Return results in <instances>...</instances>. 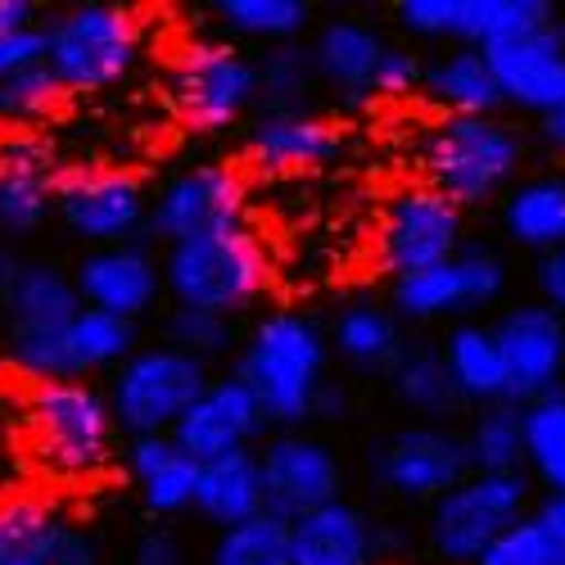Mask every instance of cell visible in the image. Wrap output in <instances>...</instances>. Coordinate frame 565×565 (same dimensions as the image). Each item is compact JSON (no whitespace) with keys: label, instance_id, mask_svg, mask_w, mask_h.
Masks as SVG:
<instances>
[{"label":"cell","instance_id":"obj_1","mask_svg":"<svg viewBox=\"0 0 565 565\" xmlns=\"http://www.w3.org/2000/svg\"><path fill=\"white\" fill-rule=\"evenodd\" d=\"M326 362H331V344L321 326L295 308H280L249 331L235 362V381L254 394L267 426L299 430L303 420H312V403L326 385Z\"/></svg>","mask_w":565,"mask_h":565},{"label":"cell","instance_id":"obj_2","mask_svg":"<svg viewBox=\"0 0 565 565\" xmlns=\"http://www.w3.org/2000/svg\"><path fill=\"white\" fill-rule=\"evenodd\" d=\"M159 271L172 308L213 312V317L245 312L267 290V254L245 222L168 245Z\"/></svg>","mask_w":565,"mask_h":565},{"label":"cell","instance_id":"obj_3","mask_svg":"<svg viewBox=\"0 0 565 565\" xmlns=\"http://www.w3.org/2000/svg\"><path fill=\"white\" fill-rule=\"evenodd\" d=\"M525 163V140L502 118H439L420 146L430 191L457 209H476L511 191Z\"/></svg>","mask_w":565,"mask_h":565},{"label":"cell","instance_id":"obj_4","mask_svg":"<svg viewBox=\"0 0 565 565\" xmlns=\"http://www.w3.org/2000/svg\"><path fill=\"white\" fill-rule=\"evenodd\" d=\"M146 51V28L127 6L86 0L45 23V68L64 90H105L122 82Z\"/></svg>","mask_w":565,"mask_h":565},{"label":"cell","instance_id":"obj_5","mask_svg":"<svg viewBox=\"0 0 565 565\" xmlns=\"http://www.w3.org/2000/svg\"><path fill=\"white\" fill-rule=\"evenodd\" d=\"M28 416L41 461L64 480L96 476L114 457L118 426L105 390H96L90 381H36Z\"/></svg>","mask_w":565,"mask_h":565},{"label":"cell","instance_id":"obj_6","mask_svg":"<svg viewBox=\"0 0 565 565\" xmlns=\"http://www.w3.org/2000/svg\"><path fill=\"white\" fill-rule=\"evenodd\" d=\"M209 362L181 353L172 344H146L136 349L109 381V412L114 426L131 439L140 435H172V426L185 416L204 390H209Z\"/></svg>","mask_w":565,"mask_h":565},{"label":"cell","instance_id":"obj_7","mask_svg":"<svg viewBox=\"0 0 565 565\" xmlns=\"http://www.w3.org/2000/svg\"><path fill=\"white\" fill-rule=\"evenodd\" d=\"M0 308L10 317L14 362L36 381H64V331L82 312L73 276L55 263H19Z\"/></svg>","mask_w":565,"mask_h":565},{"label":"cell","instance_id":"obj_8","mask_svg":"<svg viewBox=\"0 0 565 565\" xmlns=\"http://www.w3.org/2000/svg\"><path fill=\"white\" fill-rule=\"evenodd\" d=\"M521 515H530V480L515 476H470L430 502V547L452 565H476L480 552L511 530Z\"/></svg>","mask_w":565,"mask_h":565},{"label":"cell","instance_id":"obj_9","mask_svg":"<svg viewBox=\"0 0 565 565\" xmlns=\"http://www.w3.org/2000/svg\"><path fill=\"white\" fill-rule=\"evenodd\" d=\"M55 217L90 249L131 245L150 217L146 181L127 168H64L55 172Z\"/></svg>","mask_w":565,"mask_h":565},{"label":"cell","instance_id":"obj_10","mask_svg":"<svg viewBox=\"0 0 565 565\" xmlns=\"http://www.w3.org/2000/svg\"><path fill=\"white\" fill-rule=\"evenodd\" d=\"M258 100V64L231 41H191L172 64V105L195 131H222Z\"/></svg>","mask_w":565,"mask_h":565},{"label":"cell","instance_id":"obj_11","mask_svg":"<svg viewBox=\"0 0 565 565\" xmlns=\"http://www.w3.org/2000/svg\"><path fill=\"white\" fill-rule=\"evenodd\" d=\"M394 19L420 41H452L489 51L498 41L556 23L552 0H398Z\"/></svg>","mask_w":565,"mask_h":565},{"label":"cell","instance_id":"obj_12","mask_svg":"<svg viewBox=\"0 0 565 565\" xmlns=\"http://www.w3.org/2000/svg\"><path fill=\"white\" fill-rule=\"evenodd\" d=\"M507 295V263L493 249H461L439 267L398 276L390 303L407 321H448L489 308Z\"/></svg>","mask_w":565,"mask_h":565},{"label":"cell","instance_id":"obj_13","mask_svg":"<svg viewBox=\"0 0 565 565\" xmlns=\"http://www.w3.org/2000/svg\"><path fill=\"white\" fill-rule=\"evenodd\" d=\"M245 177L231 163H195L177 172L159 200H150V235H159L163 245L195 241V235H213L226 226H241L245 217Z\"/></svg>","mask_w":565,"mask_h":565},{"label":"cell","instance_id":"obj_14","mask_svg":"<svg viewBox=\"0 0 565 565\" xmlns=\"http://www.w3.org/2000/svg\"><path fill=\"white\" fill-rule=\"evenodd\" d=\"M461 209L448 204L444 195H435L430 185H407L398 191L381 217V263L385 271L412 276L448 263L452 254H461Z\"/></svg>","mask_w":565,"mask_h":565},{"label":"cell","instance_id":"obj_15","mask_svg":"<svg viewBox=\"0 0 565 565\" xmlns=\"http://www.w3.org/2000/svg\"><path fill=\"white\" fill-rule=\"evenodd\" d=\"M381 484L412 502H435L470 476L466 439L448 426H403L371 452Z\"/></svg>","mask_w":565,"mask_h":565},{"label":"cell","instance_id":"obj_16","mask_svg":"<svg viewBox=\"0 0 565 565\" xmlns=\"http://www.w3.org/2000/svg\"><path fill=\"white\" fill-rule=\"evenodd\" d=\"M493 344L502 353L507 371V398L534 403L552 390H561L565 375V317H556L547 303H515L493 326Z\"/></svg>","mask_w":565,"mask_h":565},{"label":"cell","instance_id":"obj_17","mask_svg":"<svg viewBox=\"0 0 565 565\" xmlns=\"http://www.w3.org/2000/svg\"><path fill=\"white\" fill-rule=\"evenodd\" d=\"M258 466H263V507L286 525L340 498V480H344L340 457L331 452V444L312 435L299 430L276 435L258 452Z\"/></svg>","mask_w":565,"mask_h":565},{"label":"cell","instance_id":"obj_18","mask_svg":"<svg viewBox=\"0 0 565 565\" xmlns=\"http://www.w3.org/2000/svg\"><path fill=\"white\" fill-rule=\"evenodd\" d=\"M263 430L267 416L254 403V394L235 375H222V381H209V390L185 407V416L172 426V444L204 466L226 452H245Z\"/></svg>","mask_w":565,"mask_h":565},{"label":"cell","instance_id":"obj_19","mask_svg":"<svg viewBox=\"0 0 565 565\" xmlns=\"http://www.w3.org/2000/svg\"><path fill=\"white\" fill-rule=\"evenodd\" d=\"M493 82L502 90V105H515L525 114H552L565 105V36L561 23L498 41L484 51Z\"/></svg>","mask_w":565,"mask_h":565},{"label":"cell","instance_id":"obj_20","mask_svg":"<svg viewBox=\"0 0 565 565\" xmlns=\"http://www.w3.org/2000/svg\"><path fill=\"white\" fill-rule=\"evenodd\" d=\"M73 286L82 308H96L122 321H140L154 299L163 295V271L150 249L140 245H109V249H86L73 267Z\"/></svg>","mask_w":565,"mask_h":565},{"label":"cell","instance_id":"obj_21","mask_svg":"<svg viewBox=\"0 0 565 565\" xmlns=\"http://www.w3.org/2000/svg\"><path fill=\"white\" fill-rule=\"evenodd\" d=\"M340 150H344V131L312 109H263L249 122V140H245L249 163L271 177L326 168Z\"/></svg>","mask_w":565,"mask_h":565},{"label":"cell","instance_id":"obj_22","mask_svg":"<svg viewBox=\"0 0 565 565\" xmlns=\"http://www.w3.org/2000/svg\"><path fill=\"white\" fill-rule=\"evenodd\" d=\"M55 213V154L41 136L0 140V235L28 241Z\"/></svg>","mask_w":565,"mask_h":565},{"label":"cell","instance_id":"obj_23","mask_svg":"<svg viewBox=\"0 0 565 565\" xmlns=\"http://www.w3.org/2000/svg\"><path fill=\"white\" fill-rule=\"evenodd\" d=\"M385 51H390V41L381 36V28H371L362 19H331L317 28L308 60H312L317 82L331 86L349 109H358L375 100L371 82H375V68H381Z\"/></svg>","mask_w":565,"mask_h":565},{"label":"cell","instance_id":"obj_24","mask_svg":"<svg viewBox=\"0 0 565 565\" xmlns=\"http://www.w3.org/2000/svg\"><path fill=\"white\" fill-rule=\"evenodd\" d=\"M381 561V530L366 511L335 498L299 521H290V565H375Z\"/></svg>","mask_w":565,"mask_h":565},{"label":"cell","instance_id":"obj_25","mask_svg":"<svg viewBox=\"0 0 565 565\" xmlns=\"http://www.w3.org/2000/svg\"><path fill=\"white\" fill-rule=\"evenodd\" d=\"M127 470L136 480V493L154 515H181L195 507L200 461H191L172 435H140L127 444Z\"/></svg>","mask_w":565,"mask_h":565},{"label":"cell","instance_id":"obj_26","mask_svg":"<svg viewBox=\"0 0 565 565\" xmlns=\"http://www.w3.org/2000/svg\"><path fill=\"white\" fill-rule=\"evenodd\" d=\"M420 90L430 96V105L444 109V118H498L502 109V90L493 82L489 60L470 45H452L439 60H430Z\"/></svg>","mask_w":565,"mask_h":565},{"label":"cell","instance_id":"obj_27","mask_svg":"<svg viewBox=\"0 0 565 565\" xmlns=\"http://www.w3.org/2000/svg\"><path fill=\"white\" fill-rule=\"evenodd\" d=\"M209 525L231 530V525H245L254 515H263V466L258 452H226L217 461L200 466V484H195V507Z\"/></svg>","mask_w":565,"mask_h":565},{"label":"cell","instance_id":"obj_28","mask_svg":"<svg viewBox=\"0 0 565 565\" xmlns=\"http://www.w3.org/2000/svg\"><path fill=\"white\" fill-rule=\"evenodd\" d=\"M439 358L448 366V381L461 398V407H493L507 398V371L502 353L493 344V331L480 321H457L439 344Z\"/></svg>","mask_w":565,"mask_h":565},{"label":"cell","instance_id":"obj_29","mask_svg":"<svg viewBox=\"0 0 565 565\" xmlns=\"http://www.w3.org/2000/svg\"><path fill=\"white\" fill-rule=\"evenodd\" d=\"M502 231L539 258L565 245V172L515 181L502 200Z\"/></svg>","mask_w":565,"mask_h":565},{"label":"cell","instance_id":"obj_30","mask_svg":"<svg viewBox=\"0 0 565 565\" xmlns=\"http://www.w3.org/2000/svg\"><path fill=\"white\" fill-rule=\"evenodd\" d=\"M390 375V394L403 412L420 416V426H439L444 416H452L461 407L452 381H448V366L439 358V349L430 344H403V353L394 358V366L385 371Z\"/></svg>","mask_w":565,"mask_h":565},{"label":"cell","instance_id":"obj_31","mask_svg":"<svg viewBox=\"0 0 565 565\" xmlns=\"http://www.w3.org/2000/svg\"><path fill=\"white\" fill-rule=\"evenodd\" d=\"M136 349H140L136 321L82 308L64 331V358H60L64 381H86V375H96V371H118Z\"/></svg>","mask_w":565,"mask_h":565},{"label":"cell","instance_id":"obj_32","mask_svg":"<svg viewBox=\"0 0 565 565\" xmlns=\"http://www.w3.org/2000/svg\"><path fill=\"white\" fill-rule=\"evenodd\" d=\"M326 344L353 371H390L394 358L403 353V331H398L394 308L375 303V299H358L335 317V331Z\"/></svg>","mask_w":565,"mask_h":565},{"label":"cell","instance_id":"obj_33","mask_svg":"<svg viewBox=\"0 0 565 565\" xmlns=\"http://www.w3.org/2000/svg\"><path fill=\"white\" fill-rule=\"evenodd\" d=\"M461 439H466V452H470V470H480V476H515L521 461H525L521 403L480 407Z\"/></svg>","mask_w":565,"mask_h":565},{"label":"cell","instance_id":"obj_34","mask_svg":"<svg viewBox=\"0 0 565 565\" xmlns=\"http://www.w3.org/2000/svg\"><path fill=\"white\" fill-rule=\"evenodd\" d=\"M213 14L235 36L267 41V45H286V41L303 36L308 23H312L308 0H217Z\"/></svg>","mask_w":565,"mask_h":565},{"label":"cell","instance_id":"obj_35","mask_svg":"<svg viewBox=\"0 0 565 565\" xmlns=\"http://www.w3.org/2000/svg\"><path fill=\"white\" fill-rule=\"evenodd\" d=\"M209 565H290V525L263 511L245 525L217 530Z\"/></svg>","mask_w":565,"mask_h":565},{"label":"cell","instance_id":"obj_36","mask_svg":"<svg viewBox=\"0 0 565 565\" xmlns=\"http://www.w3.org/2000/svg\"><path fill=\"white\" fill-rule=\"evenodd\" d=\"M60 515L41 498H0V565L6 561H45Z\"/></svg>","mask_w":565,"mask_h":565},{"label":"cell","instance_id":"obj_37","mask_svg":"<svg viewBox=\"0 0 565 565\" xmlns=\"http://www.w3.org/2000/svg\"><path fill=\"white\" fill-rule=\"evenodd\" d=\"M254 64H258V96H267V109H308V96L317 86L308 45H299V41L271 45Z\"/></svg>","mask_w":565,"mask_h":565},{"label":"cell","instance_id":"obj_38","mask_svg":"<svg viewBox=\"0 0 565 565\" xmlns=\"http://www.w3.org/2000/svg\"><path fill=\"white\" fill-rule=\"evenodd\" d=\"M64 96L68 90L60 86V77L45 64L10 73V77H0V118L6 122H41L45 114L60 109Z\"/></svg>","mask_w":565,"mask_h":565},{"label":"cell","instance_id":"obj_39","mask_svg":"<svg viewBox=\"0 0 565 565\" xmlns=\"http://www.w3.org/2000/svg\"><path fill=\"white\" fill-rule=\"evenodd\" d=\"M163 331H168L163 344H172V349H181V353H191V358H200V362H209V358H217V353H226V349L235 344V326H231V317L191 312V308H172L168 321H163Z\"/></svg>","mask_w":565,"mask_h":565},{"label":"cell","instance_id":"obj_40","mask_svg":"<svg viewBox=\"0 0 565 565\" xmlns=\"http://www.w3.org/2000/svg\"><path fill=\"white\" fill-rule=\"evenodd\" d=\"M521 435H525V466L565 448V390H552L521 407Z\"/></svg>","mask_w":565,"mask_h":565},{"label":"cell","instance_id":"obj_41","mask_svg":"<svg viewBox=\"0 0 565 565\" xmlns=\"http://www.w3.org/2000/svg\"><path fill=\"white\" fill-rule=\"evenodd\" d=\"M552 547H556V543L547 539V530L534 521V511H530V515H521V521H515L511 530H502V534L480 552L476 565H539Z\"/></svg>","mask_w":565,"mask_h":565},{"label":"cell","instance_id":"obj_42","mask_svg":"<svg viewBox=\"0 0 565 565\" xmlns=\"http://www.w3.org/2000/svg\"><path fill=\"white\" fill-rule=\"evenodd\" d=\"M420 77H426V60L407 45H390L381 68H375V82H371V96H385V100H398V96H412L420 90Z\"/></svg>","mask_w":565,"mask_h":565},{"label":"cell","instance_id":"obj_43","mask_svg":"<svg viewBox=\"0 0 565 565\" xmlns=\"http://www.w3.org/2000/svg\"><path fill=\"white\" fill-rule=\"evenodd\" d=\"M36 64H45V23H32V28L0 36V77L36 68Z\"/></svg>","mask_w":565,"mask_h":565},{"label":"cell","instance_id":"obj_44","mask_svg":"<svg viewBox=\"0 0 565 565\" xmlns=\"http://www.w3.org/2000/svg\"><path fill=\"white\" fill-rule=\"evenodd\" d=\"M45 565H100V547L86 530L64 525L51 534V547H45Z\"/></svg>","mask_w":565,"mask_h":565},{"label":"cell","instance_id":"obj_45","mask_svg":"<svg viewBox=\"0 0 565 565\" xmlns=\"http://www.w3.org/2000/svg\"><path fill=\"white\" fill-rule=\"evenodd\" d=\"M131 565H191V556H185V547L172 530H150V534H140Z\"/></svg>","mask_w":565,"mask_h":565},{"label":"cell","instance_id":"obj_46","mask_svg":"<svg viewBox=\"0 0 565 565\" xmlns=\"http://www.w3.org/2000/svg\"><path fill=\"white\" fill-rule=\"evenodd\" d=\"M534 286H539V303H547L556 317H565V245L543 254L539 267H534Z\"/></svg>","mask_w":565,"mask_h":565},{"label":"cell","instance_id":"obj_47","mask_svg":"<svg viewBox=\"0 0 565 565\" xmlns=\"http://www.w3.org/2000/svg\"><path fill=\"white\" fill-rule=\"evenodd\" d=\"M530 470H534V480L547 489V498H561V493H565V448H561V452H547V457H539V461H530Z\"/></svg>","mask_w":565,"mask_h":565},{"label":"cell","instance_id":"obj_48","mask_svg":"<svg viewBox=\"0 0 565 565\" xmlns=\"http://www.w3.org/2000/svg\"><path fill=\"white\" fill-rule=\"evenodd\" d=\"M534 521L547 530V539H552L556 547H565V493H561V498H543L539 511H534Z\"/></svg>","mask_w":565,"mask_h":565},{"label":"cell","instance_id":"obj_49","mask_svg":"<svg viewBox=\"0 0 565 565\" xmlns=\"http://www.w3.org/2000/svg\"><path fill=\"white\" fill-rule=\"evenodd\" d=\"M32 23H41L32 0H0V36L19 32V28H32Z\"/></svg>","mask_w":565,"mask_h":565},{"label":"cell","instance_id":"obj_50","mask_svg":"<svg viewBox=\"0 0 565 565\" xmlns=\"http://www.w3.org/2000/svg\"><path fill=\"white\" fill-rule=\"evenodd\" d=\"M344 412H349V394L326 381L321 394H317V403H312V416H317V420H340Z\"/></svg>","mask_w":565,"mask_h":565},{"label":"cell","instance_id":"obj_51","mask_svg":"<svg viewBox=\"0 0 565 565\" xmlns=\"http://www.w3.org/2000/svg\"><path fill=\"white\" fill-rule=\"evenodd\" d=\"M539 136L547 140V150H556L565 159V105H556L552 114L539 118Z\"/></svg>","mask_w":565,"mask_h":565},{"label":"cell","instance_id":"obj_52","mask_svg":"<svg viewBox=\"0 0 565 565\" xmlns=\"http://www.w3.org/2000/svg\"><path fill=\"white\" fill-rule=\"evenodd\" d=\"M19 263L10 258V249H0V303H6V290H10V280H14Z\"/></svg>","mask_w":565,"mask_h":565},{"label":"cell","instance_id":"obj_53","mask_svg":"<svg viewBox=\"0 0 565 565\" xmlns=\"http://www.w3.org/2000/svg\"><path fill=\"white\" fill-rule=\"evenodd\" d=\"M539 565H565V547H552V552H547Z\"/></svg>","mask_w":565,"mask_h":565},{"label":"cell","instance_id":"obj_54","mask_svg":"<svg viewBox=\"0 0 565 565\" xmlns=\"http://www.w3.org/2000/svg\"><path fill=\"white\" fill-rule=\"evenodd\" d=\"M6 565H45V561H6Z\"/></svg>","mask_w":565,"mask_h":565},{"label":"cell","instance_id":"obj_55","mask_svg":"<svg viewBox=\"0 0 565 565\" xmlns=\"http://www.w3.org/2000/svg\"><path fill=\"white\" fill-rule=\"evenodd\" d=\"M561 36H565V23H561Z\"/></svg>","mask_w":565,"mask_h":565}]
</instances>
